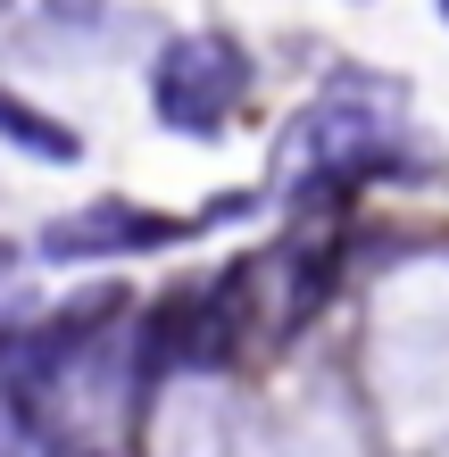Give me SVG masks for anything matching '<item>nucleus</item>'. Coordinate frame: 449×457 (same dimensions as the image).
Masks as SVG:
<instances>
[{
	"mask_svg": "<svg viewBox=\"0 0 449 457\" xmlns=\"http://www.w3.org/2000/svg\"><path fill=\"white\" fill-rule=\"evenodd\" d=\"M183 241V217L167 208H134V200H92V208H67L50 217L34 250L50 266H92V258H134V250H167Z\"/></svg>",
	"mask_w": 449,
	"mask_h": 457,
	"instance_id": "obj_3",
	"label": "nucleus"
},
{
	"mask_svg": "<svg viewBox=\"0 0 449 457\" xmlns=\"http://www.w3.org/2000/svg\"><path fill=\"white\" fill-rule=\"evenodd\" d=\"M391 133H400L391 84L366 92L358 75H341V84L325 100H308V109L292 117V133L275 142L283 192L308 208V200H341V192H358V183L391 175Z\"/></svg>",
	"mask_w": 449,
	"mask_h": 457,
	"instance_id": "obj_1",
	"label": "nucleus"
},
{
	"mask_svg": "<svg viewBox=\"0 0 449 457\" xmlns=\"http://www.w3.org/2000/svg\"><path fill=\"white\" fill-rule=\"evenodd\" d=\"M441 17H449V0H441Z\"/></svg>",
	"mask_w": 449,
	"mask_h": 457,
	"instance_id": "obj_5",
	"label": "nucleus"
},
{
	"mask_svg": "<svg viewBox=\"0 0 449 457\" xmlns=\"http://www.w3.org/2000/svg\"><path fill=\"white\" fill-rule=\"evenodd\" d=\"M250 92V50L217 34V25H200V34H167L150 59V100H158V125L167 133H192V142H208V133H225L233 109H242Z\"/></svg>",
	"mask_w": 449,
	"mask_h": 457,
	"instance_id": "obj_2",
	"label": "nucleus"
},
{
	"mask_svg": "<svg viewBox=\"0 0 449 457\" xmlns=\"http://www.w3.org/2000/svg\"><path fill=\"white\" fill-rule=\"evenodd\" d=\"M0 142H9V150H34V158H59V167H67V158H84L75 125H59L42 100H17L9 84H0Z\"/></svg>",
	"mask_w": 449,
	"mask_h": 457,
	"instance_id": "obj_4",
	"label": "nucleus"
}]
</instances>
